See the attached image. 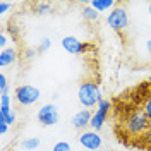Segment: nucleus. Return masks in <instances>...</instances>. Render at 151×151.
<instances>
[{
  "label": "nucleus",
  "mask_w": 151,
  "mask_h": 151,
  "mask_svg": "<svg viewBox=\"0 0 151 151\" xmlns=\"http://www.w3.org/2000/svg\"><path fill=\"white\" fill-rule=\"evenodd\" d=\"M7 41H9V38H7V33H5V31H2V33H0V50L7 48Z\"/></svg>",
  "instance_id": "412c9836"
},
{
  "label": "nucleus",
  "mask_w": 151,
  "mask_h": 151,
  "mask_svg": "<svg viewBox=\"0 0 151 151\" xmlns=\"http://www.w3.org/2000/svg\"><path fill=\"white\" fill-rule=\"evenodd\" d=\"M0 94H9V83L4 72H0Z\"/></svg>",
  "instance_id": "2eb2a0df"
},
{
  "label": "nucleus",
  "mask_w": 151,
  "mask_h": 151,
  "mask_svg": "<svg viewBox=\"0 0 151 151\" xmlns=\"http://www.w3.org/2000/svg\"><path fill=\"white\" fill-rule=\"evenodd\" d=\"M10 7H12V4H10V2L2 0V2H0V16H4V14H5V12H7Z\"/></svg>",
  "instance_id": "4be33fe9"
},
{
  "label": "nucleus",
  "mask_w": 151,
  "mask_h": 151,
  "mask_svg": "<svg viewBox=\"0 0 151 151\" xmlns=\"http://www.w3.org/2000/svg\"><path fill=\"white\" fill-rule=\"evenodd\" d=\"M77 100H79V103L83 105L84 108H93V106H98V105L101 103V100H103L100 86L96 84L94 81H84L83 84L79 86Z\"/></svg>",
  "instance_id": "f257e3e1"
},
{
  "label": "nucleus",
  "mask_w": 151,
  "mask_h": 151,
  "mask_svg": "<svg viewBox=\"0 0 151 151\" xmlns=\"http://www.w3.org/2000/svg\"><path fill=\"white\" fill-rule=\"evenodd\" d=\"M36 53H38V50H31V48H29V50H26V53H24V55H26V58L31 60V58H35V57H36Z\"/></svg>",
  "instance_id": "5701e85b"
},
{
  "label": "nucleus",
  "mask_w": 151,
  "mask_h": 151,
  "mask_svg": "<svg viewBox=\"0 0 151 151\" xmlns=\"http://www.w3.org/2000/svg\"><path fill=\"white\" fill-rule=\"evenodd\" d=\"M106 24L113 31H124V29H127V26H129V14H127V10L124 9V7H120V5H117L113 10L108 12Z\"/></svg>",
  "instance_id": "20e7f679"
},
{
  "label": "nucleus",
  "mask_w": 151,
  "mask_h": 151,
  "mask_svg": "<svg viewBox=\"0 0 151 151\" xmlns=\"http://www.w3.org/2000/svg\"><path fill=\"white\" fill-rule=\"evenodd\" d=\"M81 16H83L86 21L93 22V21H98V17H100V12H98V10H94L93 7L88 4L86 7H83V10H81Z\"/></svg>",
  "instance_id": "f8f14e48"
},
{
  "label": "nucleus",
  "mask_w": 151,
  "mask_h": 151,
  "mask_svg": "<svg viewBox=\"0 0 151 151\" xmlns=\"http://www.w3.org/2000/svg\"><path fill=\"white\" fill-rule=\"evenodd\" d=\"M9 33L16 36V35H17V28H16V26H9Z\"/></svg>",
  "instance_id": "393cba45"
},
{
  "label": "nucleus",
  "mask_w": 151,
  "mask_h": 151,
  "mask_svg": "<svg viewBox=\"0 0 151 151\" xmlns=\"http://www.w3.org/2000/svg\"><path fill=\"white\" fill-rule=\"evenodd\" d=\"M10 108V96L9 94H0V115H7Z\"/></svg>",
  "instance_id": "ddd939ff"
},
{
  "label": "nucleus",
  "mask_w": 151,
  "mask_h": 151,
  "mask_svg": "<svg viewBox=\"0 0 151 151\" xmlns=\"http://www.w3.org/2000/svg\"><path fill=\"white\" fill-rule=\"evenodd\" d=\"M150 125H151V122L148 120V117L144 115L142 110H132L127 115L125 122H124L125 131L129 132L131 136H139L142 132H146L150 129Z\"/></svg>",
  "instance_id": "f03ea898"
},
{
  "label": "nucleus",
  "mask_w": 151,
  "mask_h": 151,
  "mask_svg": "<svg viewBox=\"0 0 151 151\" xmlns=\"http://www.w3.org/2000/svg\"><path fill=\"white\" fill-rule=\"evenodd\" d=\"M52 10V5L48 4V2H41V4H38L36 5V12L40 16H43V14H48Z\"/></svg>",
  "instance_id": "6ab92c4d"
},
{
  "label": "nucleus",
  "mask_w": 151,
  "mask_h": 151,
  "mask_svg": "<svg viewBox=\"0 0 151 151\" xmlns=\"http://www.w3.org/2000/svg\"><path fill=\"white\" fill-rule=\"evenodd\" d=\"M16 60H17V52H16V48L7 47V48H4V50H0V67H2V69L12 65Z\"/></svg>",
  "instance_id": "9d476101"
},
{
  "label": "nucleus",
  "mask_w": 151,
  "mask_h": 151,
  "mask_svg": "<svg viewBox=\"0 0 151 151\" xmlns=\"http://www.w3.org/2000/svg\"><path fill=\"white\" fill-rule=\"evenodd\" d=\"M148 12H150V14H151V2H150V4H148Z\"/></svg>",
  "instance_id": "bb28decb"
},
{
  "label": "nucleus",
  "mask_w": 151,
  "mask_h": 151,
  "mask_svg": "<svg viewBox=\"0 0 151 151\" xmlns=\"http://www.w3.org/2000/svg\"><path fill=\"white\" fill-rule=\"evenodd\" d=\"M36 119L43 127H52V125L58 124V120H60V113H58V108H57L53 103H47L38 110Z\"/></svg>",
  "instance_id": "39448f33"
},
{
  "label": "nucleus",
  "mask_w": 151,
  "mask_h": 151,
  "mask_svg": "<svg viewBox=\"0 0 151 151\" xmlns=\"http://www.w3.org/2000/svg\"><path fill=\"white\" fill-rule=\"evenodd\" d=\"M146 50H148V53H151V38L146 41Z\"/></svg>",
  "instance_id": "a878e982"
},
{
  "label": "nucleus",
  "mask_w": 151,
  "mask_h": 151,
  "mask_svg": "<svg viewBox=\"0 0 151 151\" xmlns=\"http://www.w3.org/2000/svg\"><path fill=\"white\" fill-rule=\"evenodd\" d=\"M94 10H98V12H110L117 7V2L115 0H91V2H88Z\"/></svg>",
  "instance_id": "9b49d317"
},
{
  "label": "nucleus",
  "mask_w": 151,
  "mask_h": 151,
  "mask_svg": "<svg viewBox=\"0 0 151 151\" xmlns=\"http://www.w3.org/2000/svg\"><path fill=\"white\" fill-rule=\"evenodd\" d=\"M52 151H72V148H70V144L67 141H58L53 144Z\"/></svg>",
  "instance_id": "f3484780"
},
{
  "label": "nucleus",
  "mask_w": 151,
  "mask_h": 151,
  "mask_svg": "<svg viewBox=\"0 0 151 151\" xmlns=\"http://www.w3.org/2000/svg\"><path fill=\"white\" fill-rule=\"evenodd\" d=\"M21 148L26 151H33V150H38L40 148V139L38 137H29V139H24L21 142Z\"/></svg>",
  "instance_id": "4468645a"
},
{
  "label": "nucleus",
  "mask_w": 151,
  "mask_h": 151,
  "mask_svg": "<svg viewBox=\"0 0 151 151\" xmlns=\"http://www.w3.org/2000/svg\"><path fill=\"white\" fill-rule=\"evenodd\" d=\"M91 119H93V113L89 112L88 108H84V110L76 112L74 115H72V119H70V122H72V127H74V129L83 131L88 125H91Z\"/></svg>",
  "instance_id": "1a4fd4ad"
},
{
  "label": "nucleus",
  "mask_w": 151,
  "mask_h": 151,
  "mask_svg": "<svg viewBox=\"0 0 151 151\" xmlns=\"http://www.w3.org/2000/svg\"><path fill=\"white\" fill-rule=\"evenodd\" d=\"M0 122H5V124H9V125H12V124L16 122V112L10 110L7 115H0Z\"/></svg>",
  "instance_id": "a211bd4d"
},
{
  "label": "nucleus",
  "mask_w": 151,
  "mask_h": 151,
  "mask_svg": "<svg viewBox=\"0 0 151 151\" xmlns=\"http://www.w3.org/2000/svg\"><path fill=\"white\" fill-rule=\"evenodd\" d=\"M7 131H9V124H5V122H0V134L4 136V134H7Z\"/></svg>",
  "instance_id": "b1692460"
},
{
  "label": "nucleus",
  "mask_w": 151,
  "mask_h": 151,
  "mask_svg": "<svg viewBox=\"0 0 151 151\" xmlns=\"http://www.w3.org/2000/svg\"><path fill=\"white\" fill-rule=\"evenodd\" d=\"M142 112H144V115L148 117V120L151 122V98H148V100L144 101V105H142Z\"/></svg>",
  "instance_id": "aec40b11"
},
{
  "label": "nucleus",
  "mask_w": 151,
  "mask_h": 151,
  "mask_svg": "<svg viewBox=\"0 0 151 151\" xmlns=\"http://www.w3.org/2000/svg\"><path fill=\"white\" fill-rule=\"evenodd\" d=\"M16 101L19 105H22V106H31V105H35L40 100V89H38L36 86H31V84H22L16 88Z\"/></svg>",
  "instance_id": "7ed1b4c3"
},
{
  "label": "nucleus",
  "mask_w": 151,
  "mask_h": 151,
  "mask_svg": "<svg viewBox=\"0 0 151 151\" xmlns=\"http://www.w3.org/2000/svg\"><path fill=\"white\" fill-rule=\"evenodd\" d=\"M79 144L89 151H96L101 148L103 141H101V136L96 131H84L79 134Z\"/></svg>",
  "instance_id": "6e6552de"
},
{
  "label": "nucleus",
  "mask_w": 151,
  "mask_h": 151,
  "mask_svg": "<svg viewBox=\"0 0 151 151\" xmlns=\"http://www.w3.org/2000/svg\"><path fill=\"white\" fill-rule=\"evenodd\" d=\"M60 45H62V48L65 50L67 53H70V55H81V53H86V52L91 48L89 45L83 43L81 40H77L76 36H64L60 40Z\"/></svg>",
  "instance_id": "0eeeda50"
},
{
  "label": "nucleus",
  "mask_w": 151,
  "mask_h": 151,
  "mask_svg": "<svg viewBox=\"0 0 151 151\" xmlns=\"http://www.w3.org/2000/svg\"><path fill=\"white\" fill-rule=\"evenodd\" d=\"M50 47H52V41H50V38H43L41 41H40V45H38V53H45V52H48L50 50Z\"/></svg>",
  "instance_id": "dca6fc26"
},
{
  "label": "nucleus",
  "mask_w": 151,
  "mask_h": 151,
  "mask_svg": "<svg viewBox=\"0 0 151 151\" xmlns=\"http://www.w3.org/2000/svg\"><path fill=\"white\" fill-rule=\"evenodd\" d=\"M112 108V103L108 100H101V103L96 106V110L93 112V119H91V129L96 132H100L103 129L105 122H106V117H108V112Z\"/></svg>",
  "instance_id": "423d86ee"
}]
</instances>
